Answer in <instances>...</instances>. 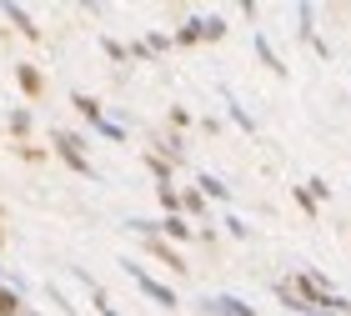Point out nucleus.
<instances>
[{"mask_svg": "<svg viewBox=\"0 0 351 316\" xmlns=\"http://www.w3.org/2000/svg\"><path fill=\"white\" fill-rule=\"evenodd\" d=\"M121 266H125V276H131L136 287H141V296H151L156 306H176V291L166 287V281H156L146 266H136V261H121Z\"/></svg>", "mask_w": 351, "mask_h": 316, "instance_id": "nucleus-2", "label": "nucleus"}, {"mask_svg": "<svg viewBox=\"0 0 351 316\" xmlns=\"http://www.w3.org/2000/svg\"><path fill=\"white\" fill-rule=\"evenodd\" d=\"M146 256H151V261H161V266H171V271H191L186 256H181V251H176L171 241H161V236H146Z\"/></svg>", "mask_w": 351, "mask_h": 316, "instance_id": "nucleus-5", "label": "nucleus"}, {"mask_svg": "<svg viewBox=\"0 0 351 316\" xmlns=\"http://www.w3.org/2000/svg\"><path fill=\"white\" fill-rule=\"evenodd\" d=\"M146 171L156 176V186H171V161H166V156H156V151H146Z\"/></svg>", "mask_w": 351, "mask_h": 316, "instance_id": "nucleus-9", "label": "nucleus"}, {"mask_svg": "<svg viewBox=\"0 0 351 316\" xmlns=\"http://www.w3.org/2000/svg\"><path fill=\"white\" fill-rule=\"evenodd\" d=\"M201 306L211 316H256V306L241 302V296H201Z\"/></svg>", "mask_w": 351, "mask_h": 316, "instance_id": "nucleus-6", "label": "nucleus"}, {"mask_svg": "<svg viewBox=\"0 0 351 316\" xmlns=\"http://www.w3.org/2000/svg\"><path fill=\"white\" fill-rule=\"evenodd\" d=\"M10 131H15V136L30 131V110H10Z\"/></svg>", "mask_w": 351, "mask_h": 316, "instance_id": "nucleus-19", "label": "nucleus"}, {"mask_svg": "<svg viewBox=\"0 0 351 316\" xmlns=\"http://www.w3.org/2000/svg\"><path fill=\"white\" fill-rule=\"evenodd\" d=\"M196 191H201V196H211V201H231V186H221L216 176H201V181H196Z\"/></svg>", "mask_w": 351, "mask_h": 316, "instance_id": "nucleus-11", "label": "nucleus"}, {"mask_svg": "<svg viewBox=\"0 0 351 316\" xmlns=\"http://www.w3.org/2000/svg\"><path fill=\"white\" fill-rule=\"evenodd\" d=\"M15 81H21V90H25L30 101H40V96H45V75H40L36 66H15Z\"/></svg>", "mask_w": 351, "mask_h": 316, "instance_id": "nucleus-7", "label": "nucleus"}, {"mask_svg": "<svg viewBox=\"0 0 351 316\" xmlns=\"http://www.w3.org/2000/svg\"><path fill=\"white\" fill-rule=\"evenodd\" d=\"M296 206H301V211H306V216H316V201L306 196V186H296Z\"/></svg>", "mask_w": 351, "mask_h": 316, "instance_id": "nucleus-23", "label": "nucleus"}, {"mask_svg": "<svg viewBox=\"0 0 351 316\" xmlns=\"http://www.w3.org/2000/svg\"><path fill=\"white\" fill-rule=\"evenodd\" d=\"M176 45H201V21H186L176 30Z\"/></svg>", "mask_w": 351, "mask_h": 316, "instance_id": "nucleus-17", "label": "nucleus"}, {"mask_svg": "<svg viewBox=\"0 0 351 316\" xmlns=\"http://www.w3.org/2000/svg\"><path fill=\"white\" fill-rule=\"evenodd\" d=\"M256 56H261V66H266L271 75H286V60L271 51V40H266V36H256Z\"/></svg>", "mask_w": 351, "mask_h": 316, "instance_id": "nucleus-8", "label": "nucleus"}, {"mask_svg": "<svg viewBox=\"0 0 351 316\" xmlns=\"http://www.w3.org/2000/svg\"><path fill=\"white\" fill-rule=\"evenodd\" d=\"M81 146H86L81 136H71V131H56V151H60V161H66V166L75 171V176H90V181H95V166L86 161V151H81Z\"/></svg>", "mask_w": 351, "mask_h": 316, "instance_id": "nucleus-3", "label": "nucleus"}, {"mask_svg": "<svg viewBox=\"0 0 351 316\" xmlns=\"http://www.w3.org/2000/svg\"><path fill=\"white\" fill-rule=\"evenodd\" d=\"M226 231L236 236V241H246V236H251V226H246V221H241V216H226Z\"/></svg>", "mask_w": 351, "mask_h": 316, "instance_id": "nucleus-20", "label": "nucleus"}, {"mask_svg": "<svg viewBox=\"0 0 351 316\" xmlns=\"http://www.w3.org/2000/svg\"><path fill=\"white\" fill-rule=\"evenodd\" d=\"M0 316H21V291L0 287Z\"/></svg>", "mask_w": 351, "mask_h": 316, "instance_id": "nucleus-16", "label": "nucleus"}, {"mask_svg": "<svg viewBox=\"0 0 351 316\" xmlns=\"http://www.w3.org/2000/svg\"><path fill=\"white\" fill-rule=\"evenodd\" d=\"M201 211H206V196L201 191H186L181 196V216H201Z\"/></svg>", "mask_w": 351, "mask_h": 316, "instance_id": "nucleus-18", "label": "nucleus"}, {"mask_svg": "<svg viewBox=\"0 0 351 316\" xmlns=\"http://www.w3.org/2000/svg\"><path fill=\"white\" fill-rule=\"evenodd\" d=\"M291 291H296V296H301V302H306L311 311H322V302H326V296H331V287H326V281H322V276H316V271H301Z\"/></svg>", "mask_w": 351, "mask_h": 316, "instance_id": "nucleus-4", "label": "nucleus"}, {"mask_svg": "<svg viewBox=\"0 0 351 316\" xmlns=\"http://www.w3.org/2000/svg\"><path fill=\"white\" fill-rule=\"evenodd\" d=\"M90 296H95V311H101V316H121L116 306H110V302H106V291H101V287H90Z\"/></svg>", "mask_w": 351, "mask_h": 316, "instance_id": "nucleus-22", "label": "nucleus"}, {"mask_svg": "<svg viewBox=\"0 0 351 316\" xmlns=\"http://www.w3.org/2000/svg\"><path fill=\"white\" fill-rule=\"evenodd\" d=\"M276 296H281V306H286V311H301V316H322V311H311L306 302H301V296H296L291 287H286V281H281V287H276Z\"/></svg>", "mask_w": 351, "mask_h": 316, "instance_id": "nucleus-10", "label": "nucleus"}, {"mask_svg": "<svg viewBox=\"0 0 351 316\" xmlns=\"http://www.w3.org/2000/svg\"><path fill=\"white\" fill-rule=\"evenodd\" d=\"M226 36V21H221V15H206L201 21V40H221Z\"/></svg>", "mask_w": 351, "mask_h": 316, "instance_id": "nucleus-15", "label": "nucleus"}, {"mask_svg": "<svg viewBox=\"0 0 351 316\" xmlns=\"http://www.w3.org/2000/svg\"><path fill=\"white\" fill-rule=\"evenodd\" d=\"M5 15H10V21H15V25H21V36H25V40H40V30H36V25H30V15H25L21 5H5Z\"/></svg>", "mask_w": 351, "mask_h": 316, "instance_id": "nucleus-13", "label": "nucleus"}, {"mask_svg": "<svg viewBox=\"0 0 351 316\" xmlns=\"http://www.w3.org/2000/svg\"><path fill=\"white\" fill-rule=\"evenodd\" d=\"M221 96H226V106H231V121H236V125H241V131H246V136H256V121H251V116H246V110H241V106H236V96H231V90H221Z\"/></svg>", "mask_w": 351, "mask_h": 316, "instance_id": "nucleus-12", "label": "nucleus"}, {"mask_svg": "<svg viewBox=\"0 0 351 316\" xmlns=\"http://www.w3.org/2000/svg\"><path fill=\"white\" fill-rule=\"evenodd\" d=\"M101 51H106L110 60H125V56H131V51H125V45H121V40H110V36L101 40Z\"/></svg>", "mask_w": 351, "mask_h": 316, "instance_id": "nucleus-21", "label": "nucleus"}, {"mask_svg": "<svg viewBox=\"0 0 351 316\" xmlns=\"http://www.w3.org/2000/svg\"><path fill=\"white\" fill-rule=\"evenodd\" d=\"M156 201H161L166 216H181V196H176V186H156Z\"/></svg>", "mask_w": 351, "mask_h": 316, "instance_id": "nucleus-14", "label": "nucleus"}, {"mask_svg": "<svg viewBox=\"0 0 351 316\" xmlns=\"http://www.w3.org/2000/svg\"><path fill=\"white\" fill-rule=\"evenodd\" d=\"M71 106L75 110H81V116L95 125V131H101L106 141H125V131H121V125L116 121H106V110H101V101H95V96H86V90H75V96H71Z\"/></svg>", "mask_w": 351, "mask_h": 316, "instance_id": "nucleus-1", "label": "nucleus"}]
</instances>
